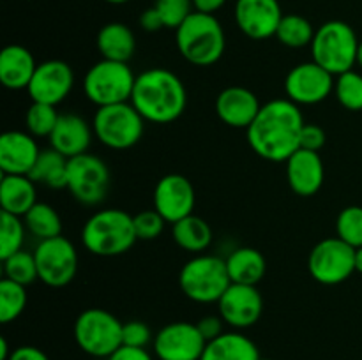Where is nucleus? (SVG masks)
<instances>
[{"mask_svg": "<svg viewBox=\"0 0 362 360\" xmlns=\"http://www.w3.org/2000/svg\"><path fill=\"white\" fill-rule=\"evenodd\" d=\"M136 240L133 215L122 208L94 212L81 229V242L94 256H120L127 253Z\"/></svg>", "mask_w": 362, "mask_h": 360, "instance_id": "obj_3", "label": "nucleus"}, {"mask_svg": "<svg viewBox=\"0 0 362 360\" xmlns=\"http://www.w3.org/2000/svg\"><path fill=\"white\" fill-rule=\"evenodd\" d=\"M359 42L352 25L341 20L325 21L315 32L311 56L318 66L334 76H339L357 66Z\"/></svg>", "mask_w": 362, "mask_h": 360, "instance_id": "obj_5", "label": "nucleus"}, {"mask_svg": "<svg viewBox=\"0 0 362 360\" xmlns=\"http://www.w3.org/2000/svg\"><path fill=\"white\" fill-rule=\"evenodd\" d=\"M23 221L27 226V232L34 235L39 242L62 235V219H60L59 212L48 203L37 201L23 215Z\"/></svg>", "mask_w": 362, "mask_h": 360, "instance_id": "obj_30", "label": "nucleus"}, {"mask_svg": "<svg viewBox=\"0 0 362 360\" xmlns=\"http://www.w3.org/2000/svg\"><path fill=\"white\" fill-rule=\"evenodd\" d=\"M180 56L198 67L214 66L226 49L225 28L214 14L194 11L175 30Z\"/></svg>", "mask_w": 362, "mask_h": 360, "instance_id": "obj_4", "label": "nucleus"}, {"mask_svg": "<svg viewBox=\"0 0 362 360\" xmlns=\"http://www.w3.org/2000/svg\"><path fill=\"white\" fill-rule=\"evenodd\" d=\"M225 4L226 0H193L194 11L207 14H216Z\"/></svg>", "mask_w": 362, "mask_h": 360, "instance_id": "obj_46", "label": "nucleus"}, {"mask_svg": "<svg viewBox=\"0 0 362 360\" xmlns=\"http://www.w3.org/2000/svg\"><path fill=\"white\" fill-rule=\"evenodd\" d=\"M108 360H154V356L147 352V348H133L122 344Z\"/></svg>", "mask_w": 362, "mask_h": 360, "instance_id": "obj_43", "label": "nucleus"}, {"mask_svg": "<svg viewBox=\"0 0 362 360\" xmlns=\"http://www.w3.org/2000/svg\"><path fill=\"white\" fill-rule=\"evenodd\" d=\"M39 281L49 288H64L74 281L78 272V251L66 236L41 240L34 251Z\"/></svg>", "mask_w": 362, "mask_h": 360, "instance_id": "obj_12", "label": "nucleus"}, {"mask_svg": "<svg viewBox=\"0 0 362 360\" xmlns=\"http://www.w3.org/2000/svg\"><path fill=\"white\" fill-rule=\"evenodd\" d=\"M262 104L257 94L246 87H228L216 99V113L228 127L247 129L257 119Z\"/></svg>", "mask_w": 362, "mask_h": 360, "instance_id": "obj_21", "label": "nucleus"}, {"mask_svg": "<svg viewBox=\"0 0 362 360\" xmlns=\"http://www.w3.org/2000/svg\"><path fill=\"white\" fill-rule=\"evenodd\" d=\"M225 261L230 281L237 284L257 286L267 272L265 256L255 247H237Z\"/></svg>", "mask_w": 362, "mask_h": 360, "instance_id": "obj_27", "label": "nucleus"}, {"mask_svg": "<svg viewBox=\"0 0 362 360\" xmlns=\"http://www.w3.org/2000/svg\"><path fill=\"white\" fill-rule=\"evenodd\" d=\"M325 141H327V134L317 124H304L300 129V140L299 145L304 150L320 152L324 148Z\"/></svg>", "mask_w": 362, "mask_h": 360, "instance_id": "obj_41", "label": "nucleus"}, {"mask_svg": "<svg viewBox=\"0 0 362 360\" xmlns=\"http://www.w3.org/2000/svg\"><path fill=\"white\" fill-rule=\"evenodd\" d=\"M94 136L112 150H127L144 138L145 119L129 102L98 108L92 119Z\"/></svg>", "mask_w": 362, "mask_h": 360, "instance_id": "obj_9", "label": "nucleus"}, {"mask_svg": "<svg viewBox=\"0 0 362 360\" xmlns=\"http://www.w3.org/2000/svg\"><path fill=\"white\" fill-rule=\"evenodd\" d=\"M66 189H69L74 200L81 205H99L110 189V169L106 162L88 152L69 159Z\"/></svg>", "mask_w": 362, "mask_h": 360, "instance_id": "obj_11", "label": "nucleus"}, {"mask_svg": "<svg viewBox=\"0 0 362 360\" xmlns=\"http://www.w3.org/2000/svg\"><path fill=\"white\" fill-rule=\"evenodd\" d=\"M13 349H9V342L6 337H0V360H9Z\"/></svg>", "mask_w": 362, "mask_h": 360, "instance_id": "obj_47", "label": "nucleus"}, {"mask_svg": "<svg viewBox=\"0 0 362 360\" xmlns=\"http://www.w3.org/2000/svg\"><path fill=\"white\" fill-rule=\"evenodd\" d=\"M152 344L159 360H200L207 341L197 323L173 321L156 334Z\"/></svg>", "mask_w": 362, "mask_h": 360, "instance_id": "obj_14", "label": "nucleus"}, {"mask_svg": "<svg viewBox=\"0 0 362 360\" xmlns=\"http://www.w3.org/2000/svg\"><path fill=\"white\" fill-rule=\"evenodd\" d=\"M94 138L92 124L76 113H64L59 116L55 129L49 134V147L55 148L67 159L87 154L88 147Z\"/></svg>", "mask_w": 362, "mask_h": 360, "instance_id": "obj_22", "label": "nucleus"}, {"mask_svg": "<svg viewBox=\"0 0 362 360\" xmlns=\"http://www.w3.org/2000/svg\"><path fill=\"white\" fill-rule=\"evenodd\" d=\"M67 161L69 159L55 148H45L39 154L28 176L35 184H45L52 189H64L67 186Z\"/></svg>", "mask_w": 362, "mask_h": 360, "instance_id": "obj_29", "label": "nucleus"}, {"mask_svg": "<svg viewBox=\"0 0 362 360\" xmlns=\"http://www.w3.org/2000/svg\"><path fill=\"white\" fill-rule=\"evenodd\" d=\"M286 180L297 196H315L324 186L325 168L320 154L299 148L286 159Z\"/></svg>", "mask_w": 362, "mask_h": 360, "instance_id": "obj_20", "label": "nucleus"}, {"mask_svg": "<svg viewBox=\"0 0 362 360\" xmlns=\"http://www.w3.org/2000/svg\"><path fill=\"white\" fill-rule=\"evenodd\" d=\"M105 2L113 4V6H120V4H126V2H129V0H105Z\"/></svg>", "mask_w": 362, "mask_h": 360, "instance_id": "obj_50", "label": "nucleus"}, {"mask_svg": "<svg viewBox=\"0 0 362 360\" xmlns=\"http://www.w3.org/2000/svg\"><path fill=\"white\" fill-rule=\"evenodd\" d=\"M25 232H27V226H25L23 217L2 212V222H0V260H6L11 254L23 249Z\"/></svg>", "mask_w": 362, "mask_h": 360, "instance_id": "obj_34", "label": "nucleus"}, {"mask_svg": "<svg viewBox=\"0 0 362 360\" xmlns=\"http://www.w3.org/2000/svg\"><path fill=\"white\" fill-rule=\"evenodd\" d=\"M95 44L103 59L115 62H129L136 52V37L133 30L120 21H112L101 27Z\"/></svg>", "mask_w": 362, "mask_h": 360, "instance_id": "obj_25", "label": "nucleus"}, {"mask_svg": "<svg viewBox=\"0 0 362 360\" xmlns=\"http://www.w3.org/2000/svg\"><path fill=\"white\" fill-rule=\"evenodd\" d=\"M258 346L240 332H225L207 342L200 360H260Z\"/></svg>", "mask_w": 362, "mask_h": 360, "instance_id": "obj_26", "label": "nucleus"}, {"mask_svg": "<svg viewBox=\"0 0 362 360\" xmlns=\"http://www.w3.org/2000/svg\"><path fill=\"white\" fill-rule=\"evenodd\" d=\"M37 64L30 49L21 44H9L0 52V81L9 90L28 88Z\"/></svg>", "mask_w": 362, "mask_h": 360, "instance_id": "obj_23", "label": "nucleus"}, {"mask_svg": "<svg viewBox=\"0 0 362 360\" xmlns=\"http://www.w3.org/2000/svg\"><path fill=\"white\" fill-rule=\"evenodd\" d=\"M356 272L362 274V247L356 249Z\"/></svg>", "mask_w": 362, "mask_h": 360, "instance_id": "obj_48", "label": "nucleus"}, {"mask_svg": "<svg viewBox=\"0 0 362 360\" xmlns=\"http://www.w3.org/2000/svg\"><path fill=\"white\" fill-rule=\"evenodd\" d=\"M198 328H200L202 335L205 337V341H212V339L219 337L221 334H225V320L221 316H204L200 321H198Z\"/></svg>", "mask_w": 362, "mask_h": 360, "instance_id": "obj_42", "label": "nucleus"}, {"mask_svg": "<svg viewBox=\"0 0 362 360\" xmlns=\"http://www.w3.org/2000/svg\"><path fill=\"white\" fill-rule=\"evenodd\" d=\"M25 288L27 286L18 284V282L6 277L0 281V323H11V321L18 320L20 314L23 313L28 302Z\"/></svg>", "mask_w": 362, "mask_h": 360, "instance_id": "obj_32", "label": "nucleus"}, {"mask_svg": "<svg viewBox=\"0 0 362 360\" xmlns=\"http://www.w3.org/2000/svg\"><path fill=\"white\" fill-rule=\"evenodd\" d=\"M134 232L138 240H156L165 232L166 221L158 210H144L140 214L133 215Z\"/></svg>", "mask_w": 362, "mask_h": 360, "instance_id": "obj_39", "label": "nucleus"}, {"mask_svg": "<svg viewBox=\"0 0 362 360\" xmlns=\"http://www.w3.org/2000/svg\"><path fill=\"white\" fill-rule=\"evenodd\" d=\"M218 311L226 325L243 330V328L253 327L260 320L262 311H264V299L257 286L232 282L218 300Z\"/></svg>", "mask_w": 362, "mask_h": 360, "instance_id": "obj_18", "label": "nucleus"}, {"mask_svg": "<svg viewBox=\"0 0 362 360\" xmlns=\"http://www.w3.org/2000/svg\"><path fill=\"white\" fill-rule=\"evenodd\" d=\"M9 360H49L42 349L35 346H18L13 349Z\"/></svg>", "mask_w": 362, "mask_h": 360, "instance_id": "obj_45", "label": "nucleus"}, {"mask_svg": "<svg viewBox=\"0 0 362 360\" xmlns=\"http://www.w3.org/2000/svg\"><path fill=\"white\" fill-rule=\"evenodd\" d=\"M138 21H140V27L144 28L145 32H158L161 30V28H165L161 16H159V13L156 11L154 6L145 9L144 13L140 14V20Z\"/></svg>", "mask_w": 362, "mask_h": 360, "instance_id": "obj_44", "label": "nucleus"}, {"mask_svg": "<svg viewBox=\"0 0 362 360\" xmlns=\"http://www.w3.org/2000/svg\"><path fill=\"white\" fill-rule=\"evenodd\" d=\"M2 263L6 279H11V281L18 282V284L28 286L39 279L34 253H28V251L21 249L18 253L11 254L6 260H2Z\"/></svg>", "mask_w": 362, "mask_h": 360, "instance_id": "obj_33", "label": "nucleus"}, {"mask_svg": "<svg viewBox=\"0 0 362 360\" xmlns=\"http://www.w3.org/2000/svg\"><path fill=\"white\" fill-rule=\"evenodd\" d=\"M308 270L320 284H341L356 272V249L343 242L339 236L320 240L311 249Z\"/></svg>", "mask_w": 362, "mask_h": 360, "instance_id": "obj_10", "label": "nucleus"}, {"mask_svg": "<svg viewBox=\"0 0 362 360\" xmlns=\"http://www.w3.org/2000/svg\"><path fill=\"white\" fill-rule=\"evenodd\" d=\"M156 11L161 16L165 28H177L194 13L193 0H156Z\"/></svg>", "mask_w": 362, "mask_h": 360, "instance_id": "obj_38", "label": "nucleus"}, {"mask_svg": "<svg viewBox=\"0 0 362 360\" xmlns=\"http://www.w3.org/2000/svg\"><path fill=\"white\" fill-rule=\"evenodd\" d=\"M230 284L232 281L226 270V261L219 256L197 254L180 268V289L197 304H218Z\"/></svg>", "mask_w": 362, "mask_h": 360, "instance_id": "obj_6", "label": "nucleus"}, {"mask_svg": "<svg viewBox=\"0 0 362 360\" xmlns=\"http://www.w3.org/2000/svg\"><path fill=\"white\" fill-rule=\"evenodd\" d=\"M152 339V332L144 321H127L122 327V344L133 346V348H147Z\"/></svg>", "mask_w": 362, "mask_h": 360, "instance_id": "obj_40", "label": "nucleus"}, {"mask_svg": "<svg viewBox=\"0 0 362 360\" xmlns=\"http://www.w3.org/2000/svg\"><path fill=\"white\" fill-rule=\"evenodd\" d=\"M74 87L73 67L64 60H46L37 64L27 92L32 102L59 106Z\"/></svg>", "mask_w": 362, "mask_h": 360, "instance_id": "obj_17", "label": "nucleus"}, {"mask_svg": "<svg viewBox=\"0 0 362 360\" xmlns=\"http://www.w3.org/2000/svg\"><path fill=\"white\" fill-rule=\"evenodd\" d=\"M334 94L339 104L349 112H362V74L350 69L336 76Z\"/></svg>", "mask_w": 362, "mask_h": 360, "instance_id": "obj_36", "label": "nucleus"}, {"mask_svg": "<svg viewBox=\"0 0 362 360\" xmlns=\"http://www.w3.org/2000/svg\"><path fill=\"white\" fill-rule=\"evenodd\" d=\"M172 235L180 249L193 254H204L212 244V228L205 219L194 214L172 224Z\"/></svg>", "mask_w": 362, "mask_h": 360, "instance_id": "obj_28", "label": "nucleus"}, {"mask_svg": "<svg viewBox=\"0 0 362 360\" xmlns=\"http://www.w3.org/2000/svg\"><path fill=\"white\" fill-rule=\"evenodd\" d=\"M336 236H339L354 249L362 247V207L350 205L339 212L336 219Z\"/></svg>", "mask_w": 362, "mask_h": 360, "instance_id": "obj_37", "label": "nucleus"}, {"mask_svg": "<svg viewBox=\"0 0 362 360\" xmlns=\"http://www.w3.org/2000/svg\"><path fill=\"white\" fill-rule=\"evenodd\" d=\"M152 201L154 210H158L166 222L175 224L177 221L193 214L197 194L187 176L180 173H168L156 184Z\"/></svg>", "mask_w": 362, "mask_h": 360, "instance_id": "obj_16", "label": "nucleus"}, {"mask_svg": "<svg viewBox=\"0 0 362 360\" xmlns=\"http://www.w3.org/2000/svg\"><path fill=\"white\" fill-rule=\"evenodd\" d=\"M134 81L136 76L129 64L103 59L87 71L83 78V90L88 101L94 102L98 108H103L129 102Z\"/></svg>", "mask_w": 362, "mask_h": 360, "instance_id": "obj_7", "label": "nucleus"}, {"mask_svg": "<svg viewBox=\"0 0 362 360\" xmlns=\"http://www.w3.org/2000/svg\"><path fill=\"white\" fill-rule=\"evenodd\" d=\"M41 148L27 131H7L0 136L2 175H30Z\"/></svg>", "mask_w": 362, "mask_h": 360, "instance_id": "obj_19", "label": "nucleus"}, {"mask_svg": "<svg viewBox=\"0 0 362 360\" xmlns=\"http://www.w3.org/2000/svg\"><path fill=\"white\" fill-rule=\"evenodd\" d=\"M37 203L35 182L28 175H2L0 205L2 212L23 217Z\"/></svg>", "mask_w": 362, "mask_h": 360, "instance_id": "obj_24", "label": "nucleus"}, {"mask_svg": "<svg viewBox=\"0 0 362 360\" xmlns=\"http://www.w3.org/2000/svg\"><path fill=\"white\" fill-rule=\"evenodd\" d=\"M317 28H313L311 21L300 14H285L276 30L274 37L286 48H304L311 46Z\"/></svg>", "mask_w": 362, "mask_h": 360, "instance_id": "obj_31", "label": "nucleus"}, {"mask_svg": "<svg viewBox=\"0 0 362 360\" xmlns=\"http://www.w3.org/2000/svg\"><path fill=\"white\" fill-rule=\"evenodd\" d=\"M283 16L278 0H235L233 6L235 25L253 41L274 37Z\"/></svg>", "mask_w": 362, "mask_h": 360, "instance_id": "obj_15", "label": "nucleus"}, {"mask_svg": "<svg viewBox=\"0 0 362 360\" xmlns=\"http://www.w3.org/2000/svg\"><path fill=\"white\" fill-rule=\"evenodd\" d=\"M260 360H271V359H260Z\"/></svg>", "mask_w": 362, "mask_h": 360, "instance_id": "obj_51", "label": "nucleus"}, {"mask_svg": "<svg viewBox=\"0 0 362 360\" xmlns=\"http://www.w3.org/2000/svg\"><path fill=\"white\" fill-rule=\"evenodd\" d=\"M57 106L42 104V102H32L25 113V127L27 133L34 138H49L59 122Z\"/></svg>", "mask_w": 362, "mask_h": 360, "instance_id": "obj_35", "label": "nucleus"}, {"mask_svg": "<svg viewBox=\"0 0 362 360\" xmlns=\"http://www.w3.org/2000/svg\"><path fill=\"white\" fill-rule=\"evenodd\" d=\"M357 66L362 69V41L359 42V49H357Z\"/></svg>", "mask_w": 362, "mask_h": 360, "instance_id": "obj_49", "label": "nucleus"}, {"mask_svg": "<svg viewBox=\"0 0 362 360\" xmlns=\"http://www.w3.org/2000/svg\"><path fill=\"white\" fill-rule=\"evenodd\" d=\"M300 108L290 99H272L262 104L257 119L246 129L251 150L262 159L283 162L300 148V129L304 126Z\"/></svg>", "mask_w": 362, "mask_h": 360, "instance_id": "obj_1", "label": "nucleus"}, {"mask_svg": "<svg viewBox=\"0 0 362 360\" xmlns=\"http://www.w3.org/2000/svg\"><path fill=\"white\" fill-rule=\"evenodd\" d=\"M122 321L110 311L90 307L74 321V341L87 355L108 359L122 346Z\"/></svg>", "mask_w": 362, "mask_h": 360, "instance_id": "obj_8", "label": "nucleus"}, {"mask_svg": "<svg viewBox=\"0 0 362 360\" xmlns=\"http://www.w3.org/2000/svg\"><path fill=\"white\" fill-rule=\"evenodd\" d=\"M131 104L145 122L172 124L186 112L187 92L173 71L152 67L136 76Z\"/></svg>", "mask_w": 362, "mask_h": 360, "instance_id": "obj_2", "label": "nucleus"}, {"mask_svg": "<svg viewBox=\"0 0 362 360\" xmlns=\"http://www.w3.org/2000/svg\"><path fill=\"white\" fill-rule=\"evenodd\" d=\"M334 74L317 62H303L293 66L285 78L286 99L297 106H311L325 101L334 92Z\"/></svg>", "mask_w": 362, "mask_h": 360, "instance_id": "obj_13", "label": "nucleus"}]
</instances>
